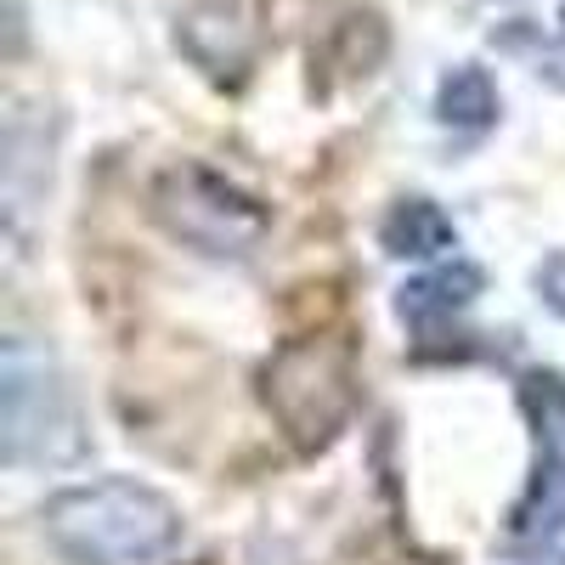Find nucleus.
I'll list each match as a JSON object with an SVG mask.
<instances>
[{
    "label": "nucleus",
    "instance_id": "1a4fd4ad",
    "mask_svg": "<svg viewBox=\"0 0 565 565\" xmlns=\"http://www.w3.org/2000/svg\"><path fill=\"white\" fill-rule=\"evenodd\" d=\"M436 119L452 125V130H487L498 119V85H492V74L476 68V63H458L441 79V90H436Z\"/></svg>",
    "mask_w": 565,
    "mask_h": 565
},
{
    "label": "nucleus",
    "instance_id": "0eeeda50",
    "mask_svg": "<svg viewBox=\"0 0 565 565\" xmlns=\"http://www.w3.org/2000/svg\"><path fill=\"white\" fill-rule=\"evenodd\" d=\"M487 289V271L481 266H469V260H452V266H436V271H424L413 282H402V295H396V311L402 322H413L418 334L424 328H441L452 322L469 300H476Z\"/></svg>",
    "mask_w": 565,
    "mask_h": 565
},
{
    "label": "nucleus",
    "instance_id": "f257e3e1",
    "mask_svg": "<svg viewBox=\"0 0 565 565\" xmlns=\"http://www.w3.org/2000/svg\"><path fill=\"white\" fill-rule=\"evenodd\" d=\"M40 532L68 565H148L181 543V509L148 481L108 476L52 492Z\"/></svg>",
    "mask_w": 565,
    "mask_h": 565
},
{
    "label": "nucleus",
    "instance_id": "6e6552de",
    "mask_svg": "<svg viewBox=\"0 0 565 565\" xmlns=\"http://www.w3.org/2000/svg\"><path fill=\"white\" fill-rule=\"evenodd\" d=\"M452 244H458V232L430 199H396L391 215L380 221V249L396 260H430V255H447Z\"/></svg>",
    "mask_w": 565,
    "mask_h": 565
},
{
    "label": "nucleus",
    "instance_id": "f8f14e48",
    "mask_svg": "<svg viewBox=\"0 0 565 565\" xmlns=\"http://www.w3.org/2000/svg\"><path fill=\"white\" fill-rule=\"evenodd\" d=\"M559 34H565V12H559Z\"/></svg>",
    "mask_w": 565,
    "mask_h": 565
},
{
    "label": "nucleus",
    "instance_id": "423d86ee",
    "mask_svg": "<svg viewBox=\"0 0 565 565\" xmlns=\"http://www.w3.org/2000/svg\"><path fill=\"white\" fill-rule=\"evenodd\" d=\"M175 52L204 79L238 90L266 52V7L260 0H186L175 12Z\"/></svg>",
    "mask_w": 565,
    "mask_h": 565
},
{
    "label": "nucleus",
    "instance_id": "39448f33",
    "mask_svg": "<svg viewBox=\"0 0 565 565\" xmlns=\"http://www.w3.org/2000/svg\"><path fill=\"white\" fill-rule=\"evenodd\" d=\"M521 402L537 418V469L509 509V548H543L565 532V380L559 373H526Z\"/></svg>",
    "mask_w": 565,
    "mask_h": 565
},
{
    "label": "nucleus",
    "instance_id": "20e7f679",
    "mask_svg": "<svg viewBox=\"0 0 565 565\" xmlns=\"http://www.w3.org/2000/svg\"><path fill=\"white\" fill-rule=\"evenodd\" d=\"M148 210L175 244L199 249L210 260H244L271 232V210L210 164H170L153 181Z\"/></svg>",
    "mask_w": 565,
    "mask_h": 565
},
{
    "label": "nucleus",
    "instance_id": "7ed1b4c3",
    "mask_svg": "<svg viewBox=\"0 0 565 565\" xmlns=\"http://www.w3.org/2000/svg\"><path fill=\"white\" fill-rule=\"evenodd\" d=\"M0 458L7 469H57L85 458V418L57 356L12 334L0 356Z\"/></svg>",
    "mask_w": 565,
    "mask_h": 565
},
{
    "label": "nucleus",
    "instance_id": "9b49d317",
    "mask_svg": "<svg viewBox=\"0 0 565 565\" xmlns=\"http://www.w3.org/2000/svg\"><path fill=\"white\" fill-rule=\"evenodd\" d=\"M537 300H543L554 317H565V249L537 266Z\"/></svg>",
    "mask_w": 565,
    "mask_h": 565
},
{
    "label": "nucleus",
    "instance_id": "f03ea898",
    "mask_svg": "<svg viewBox=\"0 0 565 565\" xmlns=\"http://www.w3.org/2000/svg\"><path fill=\"white\" fill-rule=\"evenodd\" d=\"M356 396V340L345 328H311V334L282 340L260 367V402L277 418L282 441L306 458L340 441Z\"/></svg>",
    "mask_w": 565,
    "mask_h": 565
},
{
    "label": "nucleus",
    "instance_id": "9d476101",
    "mask_svg": "<svg viewBox=\"0 0 565 565\" xmlns=\"http://www.w3.org/2000/svg\"><path fill=\"white\" fill-rule=\"evenodd\" d=\"M385 52H391L385 18H380V12H351V18H340V23H334V34H328L322 63L356 79V74H373V68H380V63H385Z\"/></svg>",
    "mask_w": 565,
    "mask_h": 565
}]
</instances>
